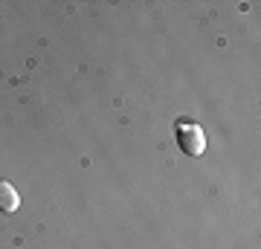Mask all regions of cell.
Returning <instances> with one entry per match:
<instances>
[{
	"label": "cell",
	"instance_id": "1",
	"mask_svg": "<svg viewBox=\"0 0 261 249\" xmlns=\"http://www.w3.org/2000/svg\"><path fill=\"white\" fill-rule=\"evenodd\" d=\"M177 145L186 157H200L206 151V133L192 122H183L177 128Z\"/></svg>",
	"mask_w": 261,
	"mask_h": 249
},
{
	"label": "cell",
	"instance_id": "2",
	"mask_svg": "<svg viewBox=\"0 0 261 249\" xmlns=\"http://www.w3.org/2000/svg\"><path fill=\"white\" fill-rule=\"evenodd\" d=\"M18 206H20V194L15 191V185L0 180V212L12 214V212H18Z\"/></svg>",
	"mask_w": 261,
	"mask_h": 249
}]
</instances>
